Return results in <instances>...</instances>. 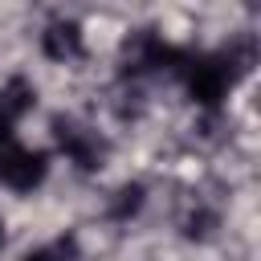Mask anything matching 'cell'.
<instances>
[{"label": "cell", "instance_id": "1", "mask_svg": "<svg viewBox=\"0 0 261 261\" xmlns=\"http://www.w3.org/2000/svg\"><path fill=\"white\" fill-rule=\"evenodd\" d=\"M184 73H188V90L200 106H216L224 98V90L232 86V73L220 57H188Z\"/></svg>", "mask_w": 261, "mask_h": 261}, {"label": "cell", "instance_id": "2", "mask_svg": "<svg viewBox=\"0 0 261 261\" xmlns=\"http://www.w3.org/2000/svg\"><path fill=\"white\" fill-rule=\"evenodd\" d=\"M53 135H57L61 151H69V159H73L77 167H86V171L102 167V159H106V143H102L94 130L77 126L73 118H53Z\"/></svg>", "mask_w": 261, "mask_h": 261}, {"label": "cell", "instance_id": "3", "mask_svg": "<svg viewBox=\"0 0 261 261\" xmlns=\"http://www.w3.org/2000/svg\"><path fill=\"white\" fill-rule=\"evenodd\" d=\"M49 171V155L45 151H24V147H8L0 155V179L16 192H33Z\"/></svg>", "mask_w": 261, "mask_h": 261}, {"label": "cell", "instance_id": "4", "mask_svg": "<svg viewBox=\"0 0 261 261\" xmlns=\"http://www.w3.org/2000/svg\"><path fill=\"white\" fill-rule=\"evenodd\" d=\"M41 49H45L53 61L77 57V53H82V29H77L73 20H53V24L41 33Z\"/></svg>", "mask_w": 261, "mask_h": 261}, {"label": "cell", "instance_id": "5", "mask_svg": "<svg viewBox=\"0 0 261 261\" xmlns=\"http://www.w3.org/2000/svg\"><path fill=\"white\" fill-rule=\"evenodd\" d=\"M33 102H37V90H33L24 77H12V82L0 90V114H4L8 122H16L24 110H33Z\"/></svg>", "mask_w": 261, "mask_h": 261}, {"label": "cell", "instance_id": "6", "mask_svg": "<svg viewBox=\"0 0 261 261\" xmlns=\"http://www.w3.org/2000/svg\"><path fill=\"white\" fill-rule=\"evenodd\" d=\"M139 204H143V188H139V184H122V188L114 192V204H110V216H118V220H126L130 212H139Z\"/></svg>", "mask_w": 261, "mask_h": 261}, {"label": "cell", "instance_id": "7", "mask_svg": "<svg viewBox=\"0 0 261 261\" xmlns=\"http://www.w3.org/2000/svg\"><path fill=\"white\" fill-rule=\"evenodd\" d=\"M73 253H77L73 237H61L53 249H37V253H29V257H20V261H69Z\"/></svg>", "mask_w": 261, "mask_h": 261}, {"label": "cell", "instance_id": "8", "mask_svg": "<svg viewBox=\"0 0 261 261\" xmlns=\"http://www.w3.org/2000/svg\"><path fill=\"white\" fill-rule=\"evenodd\" d=\"M212 224H216V220H212L208 212H196V216H188L184 232H188V237H208V232H212Z\"/></svg>", "mask_w": 261, "mask_h": 261}, {"label": "cell", "instance_id": "9", "mask_svg": "<svg viewBox=\"0 0 261 261\" xmlns=\"http://www.w3.org/2000/svg\"><path fill=\"white\" fill-rule=\"evenodd\" d=\"M8 135H12V122L0 114V155H4V143H8Z\"/></svg>", "mask_w": 261, "mask_h": 261}, {"label": "cell", "instance_id": "10", "mask_svg": "<svg viewBox=\"0 0 261 261\" xmlns=\"http://www.w3.org/2000/svg\"><path fill=\"white\" fill-rule=\"evenodd\" d=\"M0 245H4V224H0Z\"/></svg>", "mask_w": 261, "mask_h": 261}]
</instances>
